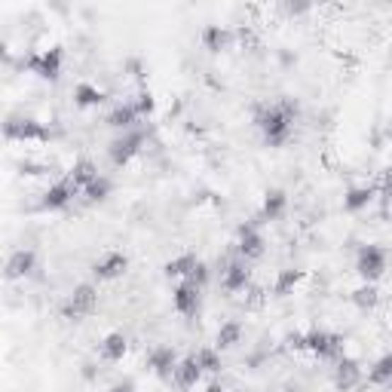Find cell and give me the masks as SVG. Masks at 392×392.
<instances>
[{
  "instance_id": "74e56055",
  "label": "cell",
  "mask_w": 392,
  "mask_h": 392,
  "mask_svg": "<svg viewBox=\"0 0 392 392\" xmlns=\"http://www.w3.org/2000/svg\"><path fill=\"white\" fill-rule=\"evenodd\" d=\"M110 392H135V384H132V380H123V384L110 386Z\"/></svg>"
},
{
  "instance_id": "52a82bcc",
  "label": "cell",
  "mask_w": 392,
  "mask_h": 392,
  "mask_svg": "<svg viewBox=\"0 0 392 392\" xmlns=\"http://www.w3.org/2000/svg\"><path fill=\"white\" fill-rule=\"evenodd\" d=\"M28 71H34L37 77L43 80H59L62 74V50H46V52H37L25 62Z\"/></svg>"
},
{
  "instance_id": "5b68a950",
  "label": "cell",
  "mask_w": 392,
  "mask_h": 392,
  "mask_svg": "<svg viewBox=\"0 0 392 392\" xmlns=\"http://www.w3.org/2000/svg\"><path fill=\"white\" fill-rule=\"evenodd\" d=\"M356 273L365 279V282H377V279L386 273V251L380 246H362L359 258H356Z\"/></svg>"
},
{
  "instance_id": "ffe728a7",
  "label": "cell",
  "mask_w": 392,
  "mask_h": 392,
  "mask_svg": "<svg viewBox=\"0 0 392 392\" xmlns=\"http://www.w3.org/2000/svg\"><path fill=\"white\" fill-rule=\"evenodd\" d=\"M126 347H129V343H126V338L120 331L108 334V338L101 340V359H105V362H120L126 356Z\"/></svg>"
},
{
  "instance_id": "ba28073f",
  "label": "cell",
  "mask_w": 392,
  "mask_h": 392,
  "mask_svg": "<svg viewBox=\"0 0 392 392\" xmlns=\"http://www.w3.org/2000/svg\"><path fill=\"white\" fill-rule=\"evenodd\" d=\"M37 270V255L31 248H18L9 255L6 260V267H4V276L9 279V282H16V279H25V276H31Z\"/></svg>"
},
{
  "instance_id": "4dcf8cb0",
  "label": "cell",
  "mask_w": 392,
  "mask_h": 392,
  "mask_svg": "<svg viewBox=\"0 0 392 392\" xmlns=\"http://www.w3.org/2000/svg\"><path fill=\"white\" fill-rule=\"evenodd\" d=\"M188 282H190V285H196V288H202L205 282H209V267H205L202 260H196V267L188 273Z\"/></svg>"
},
{
  "instance_id": "5bb4252c",
  "label": "cell",
  "mask_w": 392,
  "mask_h": 392,
  "mask_svg": "<svg viewBox=\"0 0 392 392\" xmlns=\"http://www.w3.org/2000/svg\"><path fill=\"white\" fill-rule=\"evenodd\" d=\"M175 362H178V359H175L172 347H156V350H151V356H147V368H151L156 377L169 380L172 371H175Z\"/></svg>"
},
{
  "instance_id": "836d02e7",
  "label": "cell",
  "mask_w": 392,
  "mask_h": 392,
  "mask_svg": "<svg viewBox=\"0 0 392 392\" xmlns=\"http://www.w3.org/2000/svg\"><path fill=\"white\" fill-rule=\"evenodd\" d=\"M239 40H242V46H251V50L258 46V37H255V31H251L248 25H242V28H239Z\"/></svg>"
},
{
  "instance_id": "d590c367",
  "label": "cell",
  "mask_w": 392,
  "mask_h": 392,
  "mask_svg": "<svg viewBox=\"0 0 392 392\" xmlns=\"http://www.w3.org/2000/svg\"><path fill=\"white\" fill-rule=\"evenodd\" d=\"M18 169H22L25 175H40L43 166H37V163H18Z\"/></svg>"
},
{
  "instance_id": "277c9868",
  "label": "cell",
  "mask_w": 392,
  "mask_h": 392,
  "mask_svg": "<svg viewBox=\"0 0 392 392\" xmlns=\"http://www.w3.org/2000/svg\"><path fill=\"white\" fill-rule=\"evenodd\" d=\"M304 350H310L319 359H334L338 362L343 356V338L331 331H310L304 334Z\"/></svg>"
},
{
  "instance_id": "7402d4cb",
  "label": "cell",
  "mask_w": 392,
  "mask_h": 392,
  "mask_svg": "<svg viewBox=\"0 0 392 392\" xmlns=\"http://www.w3.org/2000/svg\"><path fill=\"white\" fill-rule=\"evenodd\" d=\"M371 386H389L392 384V356H380L368 371Z\"/></svg>"
},
{
  "instance_id": "ac0fdd59",
  "label": "cell",
  "mask_w": 392,
  "mask_h": 392,
  "mask_svg": "<svg viewBox=\"0 0 392 392\" xmlns=\"http://www.w3.org/2000/svg\"><path fill=\"white\" fill-rule=\"evenodd\" d=\"M230 40H233V34L227 31V28H221V25H209L202 31V46L209 52H224L230 46Z\"/></svg>"
},
{
  "instance_id": "484cf974",
  "label": "cell",
  "mask_w": 392,
  "mask_h": 392,
  "mask_svg": "<svg viewBox=\"0 0 392 392\" xmlns=\"http://www.w3.org/2000/svg\"><path fill=\"white\" fill-rule=\"evenodd\" d=\"M304 279V270H282V273L276 276V282H273V294L276 297H285V294H292L294 292V285Z\"/></svg>"
},
{
  "instance_id": "e575fe53",
  "label": "cell",
  "mask_w": 392,
  "mask_h": 392,
  "mask_svg": "<svg viewBox=\"0 0 392 392\" xmlns=\"http://www.w3.org/2000/svg\"><path fill=\"white\" fill-rule=\"evenodd\" d=\"M306 9H310V4H285L288 16H301V13H306Z\"/></svg>"
},
{
  "instance_id": "6da1fadb",
  "label": "cell",
  "mask_w": 392,
  "mask_h": 392,
  "mask_svg": "<svg viewBox=\"0 0 392 392\" xmlns=\"http://www.w3.org/2000/svg\"><path fill=\"white\" fill-rule=\"evenodd\" d=\"M255 123H258L260 132H264V142H267L270 147L285 144L288 135H292V126H294L292 120H288L276 105H273V108H260L258 114H255Z\"/></svg>"
},
{
  "instance_id": "603a6c76",
  "label": "cell",
  "mask_w": 392,
  "mask_h": 392,
  "mask_svg": "<svg viewBox=\"0 0 392 392\" xmlns=\"http://www.w3.org/2000/svg\"><path fill=\"white\" fill-rule=\"evenodd\" d=\"M374 193H377V190L371 188V184H368V188H352L347 196H343V209H347V212H362L365 205H371Z\"/></svg>"
},
{
  "instance_id": "f546056e",
  "label": "cell",
  "mask_w": 392,
  "mask_h": 392,
  "mask_svg": "<svg viewBox=\"0 0 392 392\" xmlns=\"http://www.w3.org/2000/svg\"><path fill=\"white\" fill-rule=\"evenodd\" d=\"M193 267H196V258L193 255H181V258H175V260L166 264V276H169V279H178V276L188 279V273Z\"/></svg>"
},
{
  "instance_id": "e0dca14e",
  "label": "cell",
  "mask_w": 392,
  "mask_h": 392,
  "mask_svg": "<svg viewBox=\"0 0 392 392\" xmlns=\"http://www.w3.org/2000/svg\"><path fill=\"white\" fill-rule=\"evenodd\" d=\"M172 377L178 380V386L190 389V386H196V384H200L202 371H200V365H196V359H193V356H188V359L175 362V371H172Z\"/></svg>"
},
{
  "instance_id": "d6a6232c",
  "label": "cell",
  "mask_w": 392,
  "mask_h": 392,
  "mask_svg": "<svg viewBox=\"0 0 392 392\" xmlns=\"http://www.w3.org/2000/svg\"><path fill=\"white\" fill-rule=\"evenodd\" d=\"M279 110H282V114L288 117V120H292V123H294V120H297V114H301V108H297V101L294 98H282V101H279V105H276Z\"/></svg>"
},
{
  "instance_id": "8992f818",
  "label": "cell",
  "mask_w": 392,
  "mask_h": 392,
  "mask_svg": "<svg viewBox=\"0 0 392 392\" xmlns=\"http://www.w3.org/2000/svg\"><path fill=\"white\" fill-rule=\"evenodd\" d=\"M96 304H98L96 285H77L71 292L68 304L62 306V313H64V319H80V316H89L92 310H96Z\"/></svg>"
},
{
  "instance_id": "d4e9b609",
  "label": "cell",
  "mask_w": 392,
  "mask_h": 392,
  "mask_svg": "<svg viewBox=\"0 0 392 392\" xmlns=\"http://www.w3.org/2000/svg\"><path fill=\"white\" fill-rule=\"evenodd\" d=\"M239 340H242V325L239 322H224L218 328V338H214L218 350H233Z\"/></svg>"
},
{
  "instance_id": "f1b7e54d",
  "label": "cell",
  "mask_w": 392,
  "mask_h": 392,
  "mask_svg": "<svg viewBox=\"0 0 392 392\" xmlns=\"http://www.w3.org/2000/svg\"><path fill=\"white\" fill-rule=\"evenodd\" d=\"M193 359H196V365H200L202 374H218V371H221V356H218V350H200Z\"/></svg>"
},
{
  "instance_id": "8d00e7d4",
  "label": "cell",
  "mask_w": 392,
  "mask_h": 392,
  "mask_svg": "<svg viewBox=\"0 0 392 392\" xmlns=\"http://www.w3.org/2000/svg\"><path fill=\"white\" fill-rule=\"evenodd\" d=\"M288 347H292V350H304V334H288Z\"/></svg>"
},
{
  "instance_id": "60d3db41",
  "label": "cell",
  "mask_w": 392,
  "mask_h": 392,
  "mask_svg": "<svg viewBox=\"0 0 392 392\" xmlns=\"http://www.w3.org/2000/svg\"><path fill=\"white\" fill-rule=\"evenodd\" d=\"M205 392H224V386H221V384H212V386L205 389Z\"/></svg>"
},
{
  "instance_id": "4316f807",
  "label": "cell",
  "mask_w": 392,
  "mask_h": 392,
  "mask_svg": "<svg viewBox=\"0 0 392 392\" xmlns=\"http://www.w3.org/2000/svg\"><path fill=\"white\" fill-rule=\"evenodd\" d=\"M377 301H380V292H377L374 282H368V285H362L352 292V304H356L359 310H374Z\"/></svg>"
},
{
  "instance_id": "44dd1931",
  "label": "cell",
  "mask_w": 392,
  "mask_h": 392,
  "mask_svg": "<svg viewBox=\"0 0 392 392\" xmlns=\"http://www.w3.org/2000/svg\"><path fill=\"white\" fill-rule=\"evenodd\" d=\"M92 178H98V169H96V163H92V160L74 163V169H71V175H68V181L74 184V190H83Z\"/></svg>"
},
{
  "instance_id": "3957f363",
  "label": "cell",
  "mask_w": 392,
  "mask_h": 392,
  "mask_svg": "<svg viewBox=\"0 0 392 392\" xmlns=\"http://www.w3.org/2000/svg\"><path fill=\"white\" fill-rule=\"evenodd\" d=\"M0 132H4V138H9V142H46V138H50V129L40 126L31 117H6L4 123H0Z\"/></svg>"
},
{
  "instance_id": "30bf717a",
  "label": "cell",
  "mask_w": 392,
  "mask_h": 392,
  "mask_svg": "<svg viewBox=\"0 0 392 392\" xmlns=\"http://www.w3.org/2000/svg\"><path fill=\"white\" fill-rule=\"evenodd\" d=\"M236 251H239V255L246 258V260L264 255V236H260V233L255 230V224H242V227H239Z\"/></svg>"
},
{
  "instance_id": "83f0119b",
  "label": "cell",
  "mask_w": 392,
  "mask_h": 392,
  "mask_svg": "<svg viewBox=\"0 0 392 392\" xmlns=\"http://www.w3.org/2000/svg\"><path fill=\"white\" fill-rule=\"evenodd\" d=\"M83 196H86L89 202H105L110 196V181L105 178V175H98V178H92L86 188H83Z\"/></svg>"
},
{
  "instance_id": "2e32d148",
  "label": "cell",
  "mask_w": 392,
  "mask_h": 392,
  "mask_svg": "<svg viewBox=\"0 0 392 392\" xmlns=\"http://www.w3.org/2000/svg\"><path fill=\"white\" fill-rule=\"evenodd\" d=\"M285 209H288V193L273 188V190L264 193V209H260V218H264V221H279L285 214Z\"/></svg>"
},
{
  "instance_id": "7c38bea8",
  "label": "cell",
  "mask_w": 392,
  "mask_h": 392,
  "mask_svg": "<svg viewBox=\"0 0 392 392\" xmlns=\"http://www.w3.org/2000/svg\"><path fill=\"white\" fill-rule=\"evenodd\" d=\"M251 279V270L246 267V260H230V264H224L221 270V285L227 288V292H242V288L248 285Z\"/></svg>"
},
{
  "instance_id": "7a4b0ae2",
  "label": "cell",
  "mask_w": 392,
  "mask_h": 392,
  "mask_svg": "<svg viewBox=\"0 0 392 392\" xmlns=\"http://www.w3.org/2000/svg\"><path fill=\"white\" fill-rule=\"evenodd\" d=\"M144 138H147V132L144 129H126L120 138H114V142L108 144V156H110V163L114 166H129L138 156V151H142V144H144Z\"/></svg>"
},
{
  "instance_id": "d6986e66",
  "label": "cell",
  "mask_w": 392,
  "mask_h": 392,
  "mask_svg": "<svg viewBox=\"0 0 392 392\" xmlns=\"http://www.w3.org/2000/svg\"><path fill=\"white\" fill-rule=\"evenodd\" d=\"M105 98H108L105 92L98 86H92V83H80V86L74 89V105L77 108H98Z\"/></svg>"
},
{
  "instance_id": "cb8c5ba5",
  "label": "cell",
  "mask_w": 392,
  "mask_h": 392,
  "mask_svg": "<svg viewBox=\"0 0 392 392\" xmlns=\"http://www.w3.org/2000/svg\"><path fill=\"white\" fill-rule=\"evenodd\" d=\"M135 120H138V114H135V108L132 105H117L114 110L108 114V126L110 129H132L135 126Z\"/></svg>"
},
{
  "instance_id": "ab89813d",
  "label": "cell",
  "mask_w": 392,
  "mask_h": 392,
  "mask_svg": "<svg viewBox=\"0 0 392 392\" xmlns=\"http://www.w3.org/2000/svg\"><path fill=\"white\" fill-rule=\"evenodd\" d=\"M6 59H9V52H6V43L0 40V62H6Z\"/></svg>"
},
{
  "instance_id": "1f68e13d",
  "label": "cell",
  "mask_w": 392,
  "mask_h": 392,
  "mask_svg": "<svg viewBox=\"0 0 392 392\" xmlns=\"http://www.w3.org/2000/svg\"><path fill=\"white\" fill-rule=\"evenodd\" d=\"M132 108H135V114H138V117H147V114H154V96L144 89L142 96H138V101H135Z\"/></svg>"
},
{
  "instance_id": "9c48e42d",
  "label": "cell",
  "mask_w": 392,
  "mask_h": 392,
  "mask_svg": "<svg viewBox=\"0 0 392 392\" xmlns=\"http://www.w3.org/2000/svg\"><path fill=\"white\" fill-rule=\"evenodd\" d=\"M359 384H362V368H359V362L340 356V359H338V368H334V386H338L340 392H350V389H356Z\"/></svg>"
},
{
  "instance_id": "4fadbf2b",
  "label": "cell",
  "mask_w": 392,
  "mask_h": 392,
  "mask_svg": "<svg viewBox=\"0 0 392 392\" xmlns=\"http://www.w3.org/2000/svg\"><path fill=\"white\" fill-rule=\"evenodd\" d=\"M129 267V258L120 255V251H110V255H105L101 260H96V267H92V273H96V279H117L123 276Z\"/></svg>"
},
{
  "instance_id": "f35d334b",
  "label": "cell",
  "mask_w": 392,
  "mask_h": 392,
  "mask_svg": "<svg viewBox=\"0 0 392 392\" xmlns=\"http://www.w3.org/2000/svg\"><path fill=\"white\" fill-rule=\"evenodd\" d=\"M83 374H86V377L92 380V377H96V365H83Z\"/></svg>"
},
{
  "instance_id": "8fae6325",
  "label": "cell",
  "mask_w": 392,
  "mask_h": 392,
  "mask_svg": "<svg viewBox=\"0 0 392 392\" xmlns=\"http://www.w3.org/2000/svg\"><path fill=\"white\" fill-rule=\"evenodd\" d=\"M200 297H202V288L190 285L188 279L175 288L172 301H175V310H178L181 316H196V310H200Z\"/></svg>"
},
{
  "instance_id": "9a60e30c",
  "label": "cell",
  "mask_w": 392,
  "mask_h": 392,
  "mask_svg": "<svg viewBox=\"0 0 392 392\" xmlns=\"http://www.w3.org/2000/svg\"><path fill=\"white\" fill-rule=\"evenodd\" d=\"M74 193H77V190H74V184H71L68 178H64V181L52 184V188L43 193L40 205H43V209H50V212H55V209H64V205L71 202V196H74Z\"/></svg>"
}]
</instances>
